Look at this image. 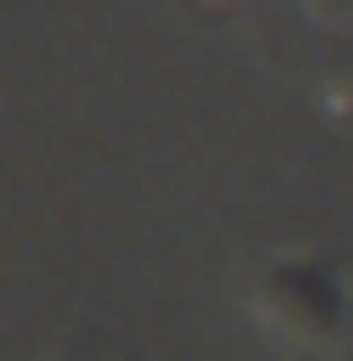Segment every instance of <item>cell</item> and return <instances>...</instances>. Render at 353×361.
Segmentation results:
<instances>
[{
	"label": "cell",
	"mask_w": 353,
	"mask_h": 361,
	"mask_svg": "<svg viewBox=\"0 0 353 361\" xmlns=\"http://www.w3.org/2000/svg\"><path fill=\"white\" fill-rule=\"evenodd\" d=\"M256 300L274 317H292L300 335H335V317H345V282H335V264H318V256L265 264V274H256Z\"/></svg>",
	"instance_id": "obj_1"
}]
</instances>
